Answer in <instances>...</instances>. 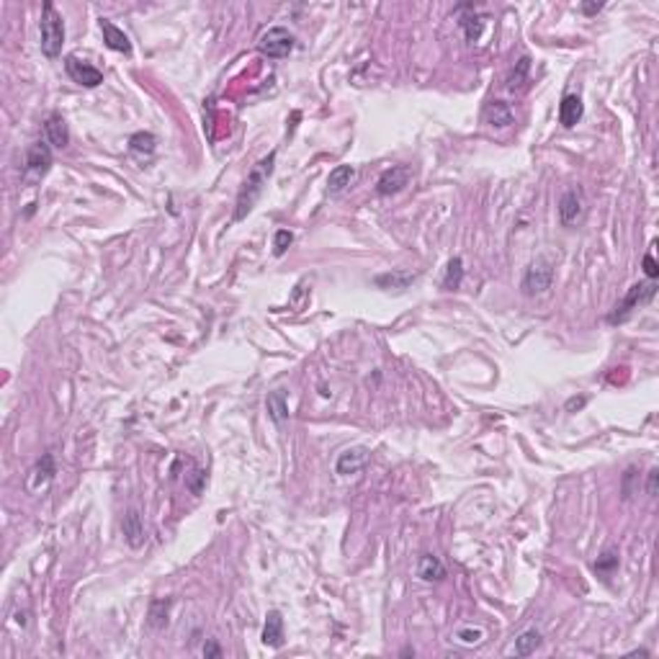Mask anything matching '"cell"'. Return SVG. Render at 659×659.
<instances>
[{
	"label": "cell",
	"mask_w": 659,
	"mask_h": 659,
	"mask_svg": "<svg viewBox=\"0 0 659 659\" xmlns=\"http://www.w3.org/2000/svg\"><path fill=\"white\" fill-rule=\"evenodd\" d=\"M273 163H276V152H271L268 157H263L260 163L250 170V175H247V181L242 183V188H239V196H237V212H235V219H245V214L253 209V204H256V198L260 196V191H263V186L268 183V178H271L273 173Z\"/></svg>",
	"instance_id": "obj_1"
},
{
	"label": "cell",
	"mask_w": 659,
	"mask_h": 659,
	"mask_svg": "<svg viewBox=\"0 0 659 659\" xmlns=\"http://www.w3.org/2000/svg\"><path fill=\"white\" fill-rule=\"evenodd\" d=\"M582 114H585V106H582V98L579 96H575V93H567L564 98H561V106H559V121L561 126H567V129H572L579 119H582Z\"/></svg>",
	"instance_id": "obj_16"
},
{
	"label": "cell",
	"mask_w": 659,
	"mask_h": 659,
	"mask_svg": "<svg viewBox=\"0 0 659 659\" xmlns=\"http://www.w3.org/2000/svg\"><path fill=\"white\" fill-rule=\"evenodd\" d=\"M204 479H206V474H204V471H201V469L193 471V479H191V482H188L191 492H193V494L201 492V482H204Z\"/></svg>",
	"instance_id": "obj_32"
},
{
	"label": "cell",
	"mask_w": 659,
	"mask_h": 659,
	"mask_svg": "<svg viewBox=\"0 0 659 659\" xmlns=\"http://www.w3.org/2000/svg\"><path fill=\"white\" fill-rule=\"evenodd\" d=\"M41 54L44 57H59L62 52V44H65V21L57 13V8L52 3H44L41 8Z\"/></svg>",
	"instance_id": "obj_2"
},
{
	"label": "cell",
	"mask_w": 659,
	"mask_h": 659,
	"mask_svg": "<svg viewBox=\"0 0 659 659\" xmlns=\"http://www.w3.org/2000/svg\"><path fill=\"white\" fill-rule=\"evenodd\" d=\"M265 410H268V415H271V420L281 425V422L288 417L286 394H283V392H271V394H268V399H265Z\"/></svg>",
	"instance_id": "obj_20"
},
{
	"label": "cell",
	"mask_w": 659,
	"mask_h": 659,
	"mask_svg": "<svg viewBox=\"0 0 659 659\" xmlns=\"http://www.w3.org/2000/svg\"><path fill=\"white\" fill-rule=\"evenodd\" d=\"M464 281V260L461 258H451V263L445 268L443 288H459Z\"/></svg>",
	"instance_id": "obj_24"
},
{
	"label": "cell",
	"mask_w": 659,
	"mask_h": 659,
	"mask_svg": "<svg viewBox=\"0 0 659 659\" xmlns=\"http://www.w3.org/2000/svg\"><path fill=\"white\" fill-rule=\"evenodd\" d=\"M585 402H587L585 397H579V399H569V402H567V410H575V407H582V404H585Z\"/></svg>",
	"instance_id": "obj_36"
},
{
	"label": "cell",
	"mask_w": 659,
	"mask_h": 659,
	"mask_svg": "<svg viewBox=\"0 0 659 659\" xmlns=\"http://www.w3.org/2000/svg\"><path fill=\"white\" fill-rule=\"evenodd\" d=\"M456 642L461 644V646H479V644L484 642V631L474 626H464L456 631Z\"/></svg>",
	"instance_id": "obj_26"
},
{
	"label": "cell",
	"mask_w": 659,
	"mask_h": 659,
	"mask_svg": "<svg viewBox=\"0 0 659 659\" xmlns=\"http://www.w3.org/2000/svg\"><path fill=\"white\" fill-rule=\"evenodd\" d=\"M204 657H214V659L222 657V649H219V644H216L214 639L204 644Z\"/></svg>",
	"instance_id": "obj_34"
},
{
	"label": "cell",
	"mask_w": 659,
	"mask_h": 659,
	"mask_svg": "<svg viewBox=\"0 0 659 659\" xmlns=\"http://www.w3.org/2000/svg\"><path fill=\"white\" fill-rule=\"evenodd\" d=\"M369 464V451L363 445H355V448H348V451L340 453L338 464H335V471L348 477V474H358Z\"/></svg>",
	"instance_id": "obj_11"
},
{
	"label": "cell",
	"mask_w": 659,
	"mask_h": 659,
	"mask_svg": "<svg viewBox=\"0 0 659 659\" xmlns=\"http://www.w3.org/2000/svg\"><path fill=\"white\" fill-rule=\"evenodd\" d=\"M291 242H294V235H291L288 230H279L276 232V239H273V247H276L273 253H276V256H283Z\"/></svg>",
	"instance_id": "obj_30"
},
{
	"label": "cell",
	"mask_w": 659,
	"mask_h": 659,
	"mask_svg": "<svg viewBox=\"0 0 659 659\" xmlns=\"http://www.w3.org/2000/svg\"><path fill=\"white\" fill-rule=\"evenodd\" d=\"M541 642H544L541 634H538L535 628H528V631H523V634L515 639V654H518V657H531V654L541 646Z\"/></svg>",
	"instance_id": "obj_21"
},
{
	"label": "cell",
	"mask_w": 659,
	"mask_h": 659,
	"mask_svg": "<svg viewBox=\"0 0 659 659\" xmlns=\"http://www.w3.org/2000/svg\"><path fill=\"white\" fill-rule=\"evenodd\" d=\"M101 31H103V41H106L108 50L132 54V41H129V36H126L119 26H114L111 21H106V18H101Z\"/></svg>",
	"instance_id": "obj_15"
},
{
	"label": "cell",
	"mask_w": 659,
	"mask_h": 659,
	"mask_svg": "<svg viewBox=\"0 0 659 659\" xmlns=\"http://www.w3.org/2000/svg\"><path fill=\"white\" fill-rule=\"evenodd\" d=\"M52 479H54V459H52V453H44L39 461L34 464V469L29 471V479H26V489L31 494L41 492L44 487L50 484Z\"/></svg>",
	"instance_id": "obj_9"
},
{
	"label": "cell",
	"mask_w": 659,
	"mask_h": 659,
	"mask_svg": "<svg viewBox=\"0 0 659 659\" xmlns=\"http://www.w3.org/2000/svg\"><path fill=\"white\" fill-rule=\"evenodd\" d=\"M121 531L126 544L132 549H140L145 544V523H142V515L137 510H126V515L121 518Z\"/></svg>",
	"instance_id": "obj_12"
},
{
	"label": "cell",
	"mask_w": 659,
	"mask_h": 659,
	"mask_svg": "<svg viewBox=\"0 0 659 659\" xmlns=\"http://www.w3.org/2000/svg\"><path fill=\"white\" fill-rule=\"evenodd\" d=\"M412 281H415V273H394V276L389 273V276H379V279H376V283H379V286L404 288L407 283H412Z\"/></svg>",
	"instance_id": "obj_28"
},
{
	"label": "cell",
	"mask_w": 659,
	"mask_h": 659,
	"mask_svg": "<svg viewBox=\"0 0 659 659\" xmlns=\"http://www.w3.org/2000/svg\"><path fill=\"white\" fill-rule=\"evenodd\" d=\"M582 214H585L582 193L575 188L567 191V193L559 198V222L564 224V227H572V224H577L579 219H582Z\"/></svg>",
	"instance_id": "obj_10"
},
{
	"label": "cell",
	"mask_w": 659,
	"mask_h": 659,
	"mask_svg": "<svg viewBox=\"0 0 659 659\" xmlns=\"http://www.w3.org/2000/svg\"><path fill=\"white\" fill-rule=\"evenodd\" d=\"M50 168H52V145L50 142H36V145H31L29 152H26V163H24L26 175L41 178V175H47Z\"/></svg>",
	"instance_id": "obj_6"
},
{
	"label": "cell",
	"mask_w": 659,
	"mask_h": 659,
	"mask_svg": "<svg viewBox=\"0 0 659 659\" xmlns=\"http://www.w3.org/2000/svg\"><path fill=\"white\" fill-rule=\"evenodd\" d=\"M168 608H170V600H152L149 602V626L152 628H163L168 623Z\"/></svg>",
	"instance_id": "obj_23"
},
{
	"label": "cell",
	"mask_w": 659,
	"mask_h": 659,
	"mask_svg": "<svg viewBox=\"0 0 659 659\" xmlns=\"http://www.w3.org/2000/svg\"><path fill=\"white\" fill-rule=\"evenodd\" d=\"M646 494L649 497L659 494V469H649V474H646Z\"/></svg>",
	"instance_id": "obj_31"
},
{
	"label": "cell",
	"mask_w": 659,
	"mask_h": 659,
	"mask_svg": "<svg viewBox=\"0 0 659 659\" xmlns=\"http://www.w3.org/2000/svg\"><path fill=\"white\" fill-rule=\"evenodd\" d=\"M554 281V265L544 258H538L526 268V276H523V294L528 297H538V294H546L551 288Z\"/></svg>",
	"instance_id": "obj_5"
},
{
	"label": "cell",
	"mask_w": 659,
	"mask_h": 659,
	"mask_svg": "<svg viewBox=\"0 0 659 659\" xmlns=\"http://www.w3.org/2000/svg\"><path fill=\"white\" fill-rule=\"evenodd\" d=\"M528 73H531V59L528 57H520L518 59V65L512 67V73H510V77H508V88H520L523 82H526V77H528Z\"/></svg>",
	"instance_id": "obj_27"
},
{
	"label": "cell",
	"mask_w": 659,
	"mask_h": 659,
	"mask_svg": "<svg viewBox=\"0 0 659 659\" xmlns=\"http://www.w3.org/2000/svg\"><path fill=\"white\" fill-rule=\"evenodd\" d=\"M410 183V168L407 165H392L381 173L379 183H376V193L379 196H392V193H399Z\"/></svg>",
	"instance_id": "obj_8"
},
{
	"label": "cell",
	"mask_w": 659,
	"mask_h": 659,
	"mask_svg": "<svg viewBox=\"0 0 659 659\" xmlns=\"http://www.w3.org/2000/svg\"><path fill=\"white\" fill-rule=\"evenodd\" d=\"M461 29H464V34H466V39L474 44V41L479 39V34H482V18L479 16L461 18Z\"/></svg>",
	"instance_id": "obj_29"
},
{
	"label": "cell",
	"mask_w": 659,
	"mask_h": 659,
	"mask_svg": "<svg viewBox=\"0 0 659 659\" xmlns=\"http://www.w3.org/2000/svg\"><path fill=\"white\" fill-rule=\"evenodd\" d=\"M353 181H355V168H353V165H338L335 170H330L327 191H330V193H340V191H346Z\"/></svg>",
	"instance_id": "obj_18"
},
{
	"label": "cell",
	"mask_w": 659,
	"mask_h": 659,
	"mask_svg": "<svg viewBox=\"0 0 659 659\" xmlns=\"http://www.w3.org/2000/svg\"><path fill=\"white\" fill-rule=\"evenodd\" d=\"M654 294H657V283H654V281L634 283V286L628 288L626 297H623V302L616 306V312L608 317V322H613V325H616V322H623L639 304H646V302H651V299H654Z\"/></svg>",
	"instance_id": "obj_4"
},
{
	"label": "cell",
	"mask_w": 659,
	"mask_h": 659,
	"mask_svg": "<svg viewBox=\"0 0 659 659\" xmlns=\"http://www.w3.org/2000/svg\"><path fill=\"white\" fill-rule=\"evenodd\" d=\"M417 575H420V579H425V582H438V579H443L445 577L443 561L438 559V556H433V554H425V556L420 559Z\"/></svg>",
	"instance_id": "obj_19"
},
{
	"label": "cell",
	"mask_w": 659,
	"mask_h": 659,
	"mask_svg": "<svg viewBox=\"0 0 659 659\" xmlns=\"http://www.w3.org/2000/svg\"><path fill=\"white\" fill-rule=\"evenodd\" d=\"M65 70L77 85H85V88H96V85L103 82V73H101L98 67L88 65V62H82V59L77 57H67Z\"/></svg>",
	"instance_id": "obj_7"
},
{
	"label": "cell",
	"mask_w": 659,
	"mask_h": 659,
	"mask_svg": "<svg viewBox=\"0 0 659 659\" xmlns=\"http://www.w3.org/2000/svg\"><path fill=\"white\" fill-rule=\"evenodd\" d=\"M618 551L616 549H605V551L598 556V561H595V572L598 575H602V577H608V575H613L618 569Z\"/></svg>",
	"instance_id": "obj_25"
},
{
	"label": "cell",
	"mask_w": 659,
	"mask_h": 659,
	"mask_svg": "<svg viewBox=\"0 0 659 659\" xmlns=\"http://www.w3.org/2000/svg\"><path fill=\"white\" fill-rule=\"evenodd\" d=\"M44 137H47V142H50L52 147L65 149L67 145H70V132H67L65 119L59 114H52L50 119H47V124H44Z\"/></svg>",
	"instance_id": "obj_14"
},
{
	"label": "cell",
	"mask_w": 659,
	"mask_h": 659,
	"mask_svg": "<svg viewBox=\"0 0 659 659\" xmlns=\"http://www.w3.org/2000/svg\"><path fill=\"white\" fill-rule=\"evenodd\" d=\"M582 10H585L587 16H595V13L602 10V3H582Z\"/></svg>",
	"instance_id": "obj_35"
},
{
	"label": "cell",
	"mask_w": 659,
	"mask_h": 659,
	"mask_svg": "<svg viewBox=\"0 0 659 659\" xmlns=\"http://www.w3.org/2000/svg\"><path fill=\"white\" fill-rule=\"evenodd\" d=\"M484 119L492 124V126H497V129H508V126L515 121V116H512L510 106H508L505 101H492V103H487Z\"/></svg>",
	"instance_id": "obj_17"
},
{
	"label": "cell",
	"mask_w": 659,
	"mask_h": 659,
	"mask_svg": "<svg viewBox=\"0 0 659 659\" xmlns=\"http://www.w3.org/2000/svg\"><path fill=\"white\" fill-rule=\"evenodd\" d=\"M263 644L271 646V649H281L283 646V618H281L279 610H268L263 623Z\"/></svg>",
	"instance_id": "obj_13"
},
{
	"label": "cell",
	"mask_w": 659,
	"mask_h": 659,
	"mask_svg": "<svg viewBox=\"0 0 659 659\" xmlns=\"http://www.w3.org/2000/svg\"><path fill=\"white\" fill-rule=\"evenodd\" d=\"M258 50L268 59H283L294 50V34L283 29V26H273L268 31L260 34L258 39Z\"/></svg>",
	"instance_id": "obj_3"
},
{
	"label": "cell",
	"mask_w": 659,
	"mask_h": 659,
	"mask_svg": "<svg viewBox=\"0 0 659 659\" xmlns=\"http://www.w3.org/2000/svg\"><path fill=\"white\" fill-rule=\"evenodd\" d=\"M129 149H132L137 157H152V152H155V134H149V132L132 134Z\"/></svg>",
	"instance_id": "obj_22"
},
{
	"label": "cell",
	"mask_w": 659,
	"mask_h": 659,
	"mask_svg": "<svg viewBox=\"0 0 659 659\" xmlns=\"http://www.w3.org/2000/svg\"><path fill=\"white\" fill-rule=\"evenodd\" d=\"M644 271H646V276H649L651 281L657 279L659 268H657V263H654V256H646V258H644Z\"/></svg>",
	"instance_id": "obj_33"
}]
</instances>
